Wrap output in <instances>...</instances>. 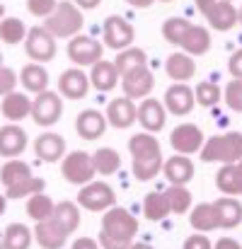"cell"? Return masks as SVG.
Returning <instances> with one entry per match:
<instances>
[{
    "label": "cell",
    "instance_id": "1",
    "mask_svg": "<svg viewBox=\"0 0 242 249\" xmlns=\"http://www.w3.org/2000/svg\"><path fill=\"white\" fill-rule=\"evenodd\" d=\"M136 235H138V220L126 208L114 206L102 218V230L97 242L102 249H129Z\"/></svg>",
    "mask_w": 242,
    "mask_h": 249
},
{
    "label": "cell",
    "instance_id": "2",
    "mask_svg": "<svg viewBox=\"0 0 242 249\" xmlns=\"http://www.w3.org/2000/svg\"><path fill=\"white\" fill-rule=\"evenodd\" d=\"M129 153L133 158V177L141 181H150L162 172V148L153 133H136L129 141Z\"/></svg>",
    "mask_w": 242,
    "mask_h": 249
},
{
    "label": "cell",
    "instance_id": "3",
    "mask_svg": "<svg viewBox=\"0 0 242 249\" xmlns=\"http://www.w3.org/2000/svg\"><path fill=\"white\" fill-rule=\"evenodd\" d=\"M82 27H85V15L71 0H58L54 15L44 19V29L54 39H73L80 34Z\"/></svg>",
    "mask_w": 242,
    "mask_h": 249
},
{
    "label": "cell",
    "instance_id": "4",
    "mask_svg": "<svg viewBox=\"0 0 242 249\" xmlns=\"http://www.w3.org/2000/svg\"><path fill=\"white\" fill-rule=\"evenodd\" d=\"M201 160L204 162H221V165H235L242 160V133L228 131L208 138L201 148Z\"/></svg>",
    "mask_w": 242,
    "mask_h": 249
},
{
    "label": "cell",
    "instance_id": "5",
    "mask_svg": "<svg viewBox=\"0 0 242 249\" xmlns=\"http://www.w3.org/2000/svg\"><path fill=\"white\" fill-rule=\"evenodd\" d=\"M61 174L68 184H78V186H85L94 179V165H92V155L85 153V150H73L63 158L61 162Z\"/></svg>",
    "mask_w": 242,
    "mask_h": 249
},
{
    "label": "cell",
    "instance_id": "6",
    "mask_svg": "<svg viewBox=\"0 0 242 249\" xmlns=\"http://www.w3.org/2000/svg\"><path fill=\"white\" fill-rule=\"evenodd\" d=\"M78 203H80L85 211H92V213H107L109 208H114L116 203V194L109 184L104 181H90L85 184L78 194Z\"/></svg>",
    "mask_w": 242,
    "mask_h": 249
},
{
    "label": "cell",
    "instance_id": "7",
    "mask_svg": "<svg viewBox=\"0 0 242 249\" xmlns=\"http://www.w3.org/2000/svg\"><path fill=\"white\" fill-rule=\"evenodd\" d=\"M63 116V102L58 92H41L32 99V119L37 126H54Z\"/></svg>",
    "mask_w": 242,
    "mask_h": 249
},
{
    "label": "cell",
    "instance_id": "8",
    "mask_svg": "<svg viewBox=\"0 0 242 249\" xmlns=\"http://www.w3.org/2000/svg\"><path fill=\"white\" fill-rule=\"evenodd\" d=\"M102 34H104V46L116 49V51L129 49V46L133 44V39H136L133 24H129V19H124L121 15H109V17L104 19Z\"/></svg>",
    "mask_w": 242,
    "mask_h": 249
},
{
    "label": "cell",
    "instance_id": "9",
    "mask_svg": "<svg viewBox=\"0 0 242 249\" xmlns=\"http://www.w3.org/2000/svg\"><path fill=\"white\" fill-rule=\"evenodd\" d=\"M102 53H104V44H99L97 39L92 36H85V34H78L68 41V58L78 66V68H85V66H94L102 61Z\"/></svg>",
    "mask_w": 242,
    "mask_h": 249
},
{
    "label": "cell",
    "instance_id": "10",
    "mask_svg": "<svg viewBox=\"0 0 242 249\" xmlns=\"http://www.w3.org/2000/svg\"><path fill=\"white\" fill-rule=\"evenodd\" d=\"M206 138H204V131L196 126V124H179L172 133H169V145L177 150V155H194V153H201Z\"/></svg>",
    "mask_w": 242,
    "mask_h": 249
},
{
    "label": "cell",
    "instance_id": "11",
    "mask_svg": "<svg viewBox=\"0 0 242 249\" xmlns=\"http://www.w3.org/2000/svg\"><path fill=\"white\" fill-rule=\"evenodd\" d=\"M24 51L32 61L46 63L56 56V39L44 27H32L27 32V39H24Z\"/></svg>",
    "mask_w": 242,
    "mask_h": 249
},
{
    "label": "cell",
    "instance_id": "12",
    "mask_svg": "<svg viewBox=\"0 0 242 249\" xmlns=\"http://www.w3.org/2000/svg\"><path fill=\"white\" fill-rule=\"evenodd\" d=\"M162 107H167L169 114L174 116H186L191 114V109L196 107V97H194V89L186 83H174L165 89V99H162Z\"/></svg>",
    "mask_w": 242,
    "mask_h": 249
},
{
    "label": "cell",
    "instance_id": "13",
    "mask_svg": "<svg viewBox=\"0 0 242 249\" xmlns=\"http://www.w3.org/2000/svg\"><path fill=\"white\" fill-rule=\"evenodd\" d=\"M104 116H107V124L109 126H114V128H129L138 119V107L129 97H116V99L109 102Z\"/></svg>",
    "mask_w": 242,
    "mask_h": 249
},
{
    "label": "cell",
    "instance_id": "14",
    "mask_svg": "<svg viewBox=\"0 0 242 249\" xmlns=\"http://www.w3.org/2000/svg\"><path fill=\"white\" fill-rule=\"evenodd\" d=\"M27 131L17 124H7L0 128V158L15 160L27 150Z\"/></svg>",
    "mask_w": 242,
    "mask_h": 249
},
{
    "label": "cell",
    "instance_id": "15",
    "mask_svg": "<svg viewBox=\"0 0 242 249\" xmlns=\"http://www.w3.org/2000/svg\"><path fill=\"white\" fill-rule=\"evenodd\" d=\"M58 92L66 99H85L90 92V78L82 68H68L58 78Z\"/></svg>",
    "mask_w": 242,
    "mask_h": 249
},
{
    "label": "cell",
    "instance_id": "16",
    "mask_svg": "<svg viewBox=\"0 0 242 249\" xmlns=\"http://www.w3.org/2000/svg\"><path fill=\"white\" fill-rule=\"evenodd\" d=\"M121 87H124V94L129 99H146L153 92V87H155V78H153V73L146 66V68H138V71L124 75L121 78Z\"/></svg>",
    "mask_w": 242,
    "mask_h": 249
},
{
    "label": "cell",
    "instance_id": "17",
    "mask_svg": "<svg viewBox=\"0 0 242 249\" xmlns=\"http://www.w3.org/2000/svg\"><path fill=\"white\" fill-rule=\"evenodd\" d=\"M75 131L82 141H97L107 131V116L97 109H85L75 119Z\"/></svg>",
    "mask_w": 242,
    "mask_h": 249
},
{
    "label": "cell",
    "instance_id": "18",
    "mask_svg": "<svg viewBox=\"0 0 242 249\" xmlns=\"http://www.w3.org/2000/svg\"><path fill=\"white\" fill-rule=\"evenodd\" d=\"M165 119H167V111L162 107L160 99H153V97H146V102L138 107V124L143 126L146 133H158L165 128Z\"/></svg>",
    "mask_w": 242,
    "mask_h": 249
},
{
    "label": "cell",
    "instance_id": "19",
    "mask_svg": "<svg viewBox=\"0 0 242 249\" xmlns=\"http://www.w3.org/2000/svg\"><path fill=\"white\" fill-rule=\"evenodd\" d=\"M34 240L39 242L41 249H63L66 242H68V232L54 220H44V223H37L34 228Z\"/></svg>",
    "mask_w": 242,
    "mask_h": 249
},
{
    "label": "cell",
    "instance_id": "20",
    "mask_svg": "<svg viewBox=\"0 0 242 249\" xmlns=\"http://www.w3.org/2000/svg\"><path fill=\"white\" fill-rule=\"evenodd\" d=\"M204 17L208 19V24H211L216 32H230V29L238 24V7H235L233 2L216 0V2L206 10Z\"/></svg>",
    "mask_w": 242,
    "mask_h": 249
},
{
    "label": "cell",
    "instance_id": "21",
    "mask_svg": "<svg viewBox=\"0 0 242 249\" xmlns=\"http://www.w3.org/2000/svg\"><path fill=\"white\" fill-rule=\"evenodd\" d=\"M162 174L169 179L172 186H186L194 179V162L186 155H172L165 160Z\"/></svg>",
    "mask_w": 242,
    "mask_h": 249
},
{
    "label": "cell",
    "instance_id": "22",
    "mask_svg": "<svg viewBox=\"0 0 242 249\" xmlns=\"http://www.w3.org/2000/svg\"><path fill=\"white\" fill-rule=\"evenodd\" d=\"M34 153L41 162H56L66 158V141L58 133H41L34 141Z\"/></svg>",
    "mask_w": 242,
    "mask_h": 249
},
{
    "label": "cell",
    "instance_id": "23",
    "mask_svg": "<svg viewBox=\"0 0 242 249\" xmlns=\"http://www.w3.org/2000/svg\"><path fill=\"white\" fill-rule=\"evenodd\" d=\"M165 73H167V78L174 80V83H186V80H191V78L196 75V63H194V58L186 56L184 51H177V53L167 56V61H165Z\"/></svg>",
    "mask_w": 242,
    "mask_h": 249
},
{
    "label": "cell",
    "instance_id": "24",
    "mask_svg": "<svg viewBox=\"0 0 242 249\" xmlns=\"http://www.w3.org/2000/svg\"><path fill=\"white\" fill-rule=\"evenodd\" d=\"M0 111L7 121H22L32 116V99L24 92H10L0 102Z\"/></svg>",
    "mask_w": 242,
    "mask_h": 249
},
{
    "label": "cell",
    "instance_id": "25",
    "mask_svg": "<svg viewBox=\"0 0 242 249\" xmlns=\"http://www.w3.org/2000/svg\"><path fill=\"white\" fill-rule=\"evenodd\" d=\"M216 186L223 196H242V160L221 167L216 174Z\"/></svg>",
    "mask_w": 242,
    "mask_h": 249
},
{
    "label": "cell",
    "instance_id": "26",
    "mask_svg": "<svg viewBox=\"0 0 242 249\" xmlns=\"http://www.w3.org/2000/svg\"><path fill=\"white\" fill-rule=\"evenodd\" d=\"M119 71L114 66V61H99L92 66V73H90V85L99 92H112L116 85H119Z\"/></svg>",
    "mask_w": 242,
    "mask_h": 249
},
{
    "label": "cell",
    "instance_id": "27",
    "mask_svg": "<svg viewBox=\"0 0 242 249\" xmlns=\"http://www.w3.org/2000/svg\"><path fill=\"white\" fill-rule=\"evenodd\" d=\"M179 46H182L184 53L191 56V58H194V56H204V53H208V49H211V32H208L206 27L191 24Z\"/></svg>",
    "mask_w": 242,
    "mask_h": 249
},
{
    "label": "cell",
    "instance_id": "28",
    "mask_svg": "<svg viewBox=\"0 0 242 249\" xmlns=\"http://www.w3.org/2000/svg\"><path fill=\"white\" fill-rule=\"evenodd\" d=\"M189 223L196 232L206 235V232H213L221 228L218 223V215H216V206L213 203H199L191 208V215H189Z\"/></svg>",
    "mask_w": 242,
    "mask_h": 249
},
{
    "label": "cell",
    "instance_id": "29",
    "mask_svg": "<svg viewBox=\"0 0 242 249\" xmlns=\"http://www.w3.org/2000/svg\"><path fill=\"white\" fill-rule=\"evenodd\" d=\"M213 206H216V215H218V223H221V228H225V230H233V228H238L242 223V203L238 198H218V201H213Z\"/></svg>",
    "mask_w": 242,
    "mask_h": 249
},
{
    "label": "cell",
    "instance_id": "30",
    "mask_svg": "<svg viewBox=\"0 0 242 249\" xmlns=\"http://www.w3.org/2000/svg\"><path fill=\"white\" fill-rule=\"evenodd\" d=\"M19 83H22V87H24L27 92H32V94H41V92L49 89V73H46L44 66H39V63H29V66L22 68V73H19Z\"/></svg>",
    "mask_w": 242,
    "mask_h": 249
},
{
    "label": "cell",
    "instance_id": "31",
    "mask_svg": "<svg viewBox=\"0 0 242 249\" xmlns=\"http://www.w3.org/2000/svg\"><path fill=\"white\" fill-rule=\"evenodd\" d=\"M114 66H116L119 75L124 78V75H129V73H133V71H138V68H146V66H148V56H146L143 49H138V46H129V49L119 51Z\"/></svg>",
    "mask_w": 242,
    "mask_h": 249
},
{
    "label": "cell",
    "instance_id": "32",
    "mask_svg": "<svg viewBox=\"0 0 242 249\" xmlns=\"http://www.w3.org/2000/svg\"><path fill=\"white\" fill-rule=\"evenodd\" d=\"M51 218H54L68 235H73V232L78 230V225H80V208H78L75 203H71V201H61V203H56Z\"/></svg>",
    "mask_w": 242,
    "mask_h": 249
},
{
    "label": "cell",
    "instance_id": "33",
    "mask_svg": "<svg viewBox=\"0 0 242 249\" xmlns=\"http://www.w3.org/2000/svg\"><path fill=\"white\" fill-rule=\"evenodd\" d=\"M32 237H34V232L27 225L12 223V225L5 228V235H2L0 242H2V249H29Z\"/></svg>",
    "mask_w": 242,
    "mask_h": 249
},
{
    "label": "cell",
    "instance_id": "34",
    "mask_svg": "<svg viewBox=\"0 0 242 249\" xmlns=\"http://www.w3.org/2000/svg\"><path fill=\"white\" fill-rule=\"evenodd\" d=\"M92 165H94V172L102 174V177H112L119 172L121 167V155L114 150V148H99L94 155H92Z\"/></svg>",
    "mask_w": 242,
    "mask_h": 249
},
{
    "label": "cell",
    "instance_id": "35",
    "mask_svg": "<svg viewBox=\"0 0 242 249\" xmlns=\"http://www.w3.org/2000/svg\"><path fill=\"white\" fill-rule=\"evenodd\" d=\"M54 208L56 203L46 196V194H34L27 198V215L34 220V223H44L54 215Z\"/></svg>",
    "mask_w": 242,
    "mask_h": 249
},
{
    "label": "cell",
    "instance_id": "36",
    "mask_svg": "<svg viewBox=\"0 0 242 249\" xmlns=\"http://www.w3.org/2000/svg\"><path fill=\"white\" fill-rule=\"evenodd\" d=\"M29 177H32V169L22 160H7L5 165L0 167V181H2L5 189H10V186H15V184H19V181H24Z\"/></svg>",
    "mask_w": 242,
    "mask_h": 249
},
{
    "label": "cell",
    "instance_id": "37",
    "mask_svg": "<svg viewBox=\"0 0 242 249\" xmlns=\"http://www.w3.org/2000/svg\"><path fill=\"white\" fill-rule=\"evenodd\" d=\"M0 39L10 46L22 44L27 39V27L19 17H2L0 19Z\"/></svg>",
    "mask_w": 242,
    "mask_h": 249
},
{
    "label": "cell",
    "instance_id": "38",
    "mask_svg": "<svg viewBox=\"0 0 242 249\" xmlns=\"http://www.w3.org/2000/svg\"><path fill=\"white\" fill-rule=\"evenodd\" d=\"M143 213L148 220H162L167 213H169V203H167V196L160 191H150L146 198H143Z\"/></svg>",
    "mask_w": 242,
    "mask_h": 249
},
{
    "label": "cell",
    "instance_id": "39",
    "mask_svg": "<svg viewBox=\"0 0 242 249\" xmlns=\"http://www.w3.org/2000/svg\"><path fill=\"white\" fill-rule=\"evenodd\" d=\"M165 196H167V203H169V213L184 215L191 208V191L186 186H169L165 191Z\"/></svg>",
    "mask_w": 242,
    "mask_h": 249
},
{
    "label": "cell",
    "instance_id": "40",
    "mask_svg": "<svg viewBox=\"0 0 242 249\" xmlns=\"http://www.w3.org/2000/svg\"><path fill=\"white\" fill-rule=\"evenodd\" d=\"M189 27H191V22H186L184 17H169V19H165V22H162V36H165L169 44L179 46V44H182V39L186 36Z\"/></svg>",
    "mask_w": 242,
    "mask_h": 249
},
{
    "label": "cell",
    "instance_id": "41",
    "mask_svg": "<svg viewBox=\"0 0 242 249\" xmlns=\"http://www.w3.org/2000/svg\"><path fill=\"white\" fill-rule=\"evenodd\" d=\"M44 179H37V177H29L10 189H5V198H29L34 194H44Z\"/></svg>",
    "mask_w": 242,
    "mask_h": 249
},
{
    "label": "cell",
    "instance_id": "42",
    "mask_svg": "<svg viewBox=\"0 0 242 249\" xmlns=\"http://www.w3.org/2000/svg\"><path fill=\"white\" fill-rule=\"evenodd\" d=\"M194 97H196V104H201L204 109H211V107H216V104L221 102L223 89H221L216 83H211V80H204V83L196 85Z\"/></svg>",
    "mask_w": 242,
    "mask_h": 249
},
{
    "label": "cell",
    "instance_id": "43",
    "mask_svg": "<svg viewBox=\"0 0 242 249\" xmlns=\"http://www.w3.org/2000/svg\"><path fill=\"white\" fill-rule=\"evenodd\" d=\"M56 5H58V0H27V10H29V15L41 17V19L51 17L54 10H56Z\"/></svg>",
    "mask_w": 242,
    "mask_h": 249
},
{
    "label": "cell",
    "instance_id": "44",
    "mask_svg": "<svg viewBox=\"0 0 242 249\" xmlns=\"http://www.w3.org/2000/svg\"><path fill=\"white\" fill-rule=\"evenodd\" d=\"M225 104L233 111H242V80H230L225 87Z\"/></svg>",
    "mask_w": 242,
    "mask_h": 249
},
{
    "label": "cell",
    "instance_id": "45",
    "mask_svg": "<svg viewBox=\"0 0 242 249\" xmlns=\"http://www.w3.org/2000/svg\"><path fill=\"white\" fill-rule=\"evenodd\" d=\"M17 73L12 71V68H0V97H5V94H10V92H15V85H17Z\"/></svg>",
    "mask_w": 242,
    "mask_h": 249
},
{
    "label": "cell",
    "instance_id": "46",
    "mask_svg": "<svg viewBox=\"0 0 242 249\" xmlns=\"http://www.w3.org/2000/svg\"><path fill=\"white\" fill-rule=\"evenodd\" d=\"M182 249H213V245H211V240H208L206 235L196 232V235L186 237V242H184V247Z\"/></svg>",
    "mask_w": 242,
    "mask_h": 249
},
{
    "label": "cell",
    "instance_id": "47",
    "mask_svg": "<svg viewBox=\"0 0 242 249\" xmlns=\"http://www.w3.org/2000/svg\"><path fill=\"white\" fill-rule=\"evenodd\" d=\"M228 73L233 75V80H242V49H238L230 61H228Z\"/></svg>",
    "mask_w": 242,
    "mask_h": 249
},
{
    "label": "cell",
    "instance_id": "48",
    "mask_svg": "<svg viewBox=\"0 0 242 249\" xmlns=\"http://www.w3.org/2000/svg\"><path fill=\"white\" fill-rule=\"evenodd\" d=\"M71 249H102V247H99V242H97V240L80 237V240H75V242H73V247Z\"/></svg>",
    "mask_w": 242,
    "mask_h": 249
},
{
    "label": "cell",
    "instance_id": "49",
    "mask_svg": "<svg viewBox=\"0 0 242 249\" xmlns=\"http://www.w3.org/2000/svg\"><path fill=\"white\" fill-rule=\"evenodd\" d=\"M213 249H242V247H240V242H235L233 237H223Z\"/></svg>",
    "mask_w": 242,
    "mask_h": 249
},
{
    "label": "cell",
    "instance_id": "50",
    "mask_svg": "<svg viewBox=\"0 0 242 249\" xmlns=\"http://www.w3.org/2000/svg\"><path fill=\"white\" fill-rule=\"evenodd\" d=\"M80 10H97L102 5V0H73Z\"/></svg>",
    "mask_w": 242,
    "mask_h": 249
},
{
    "label": "cell",
    "instance_id": "51",
    "mask_svg": "<svg viewBox=\"0 0 242 249\" xmlns=\"http://www.w3.org/2000/svg\"><path fill=\"white\" fill-rule=\"evenodd\" d=\"M126 2H129V5H133V7H141V10H143V7H150L155 0H126Z\"/></svg>",
    "mask_w": 242,
    "mask_h": 249
},
{
    "label": "cell",
    "instance_id": "52",
    "mask_svg": "<svg viewBox=\"0 0 242 249\" xmlns=\"http://www.w3.org/2000/svg\"><path fill=\"white\" fill-rule=\"evenodd\" d=\"M5 208H7V198H5V196H0V215L5 213Z\"/></svg>",
    "mask_w": 242,
    "mask_h": 249
},
{
    "label": "cell",
    "instance_id": "53",
    "mask_svg": "<svg viewBox=\"0 0 242 249\" xmlns=\"http://www.w3.org/2000/svg\"><path fill=\"white\" fill-rule=\"evenodd\" d=\"M129 249H153L150 245H143V242H136V245H131Z\"/></svg>",
    "mask_w": 242,
    "mask_h": 249
},
{
    "label": "cell",
    "instance_id": "54",
    "mask_svg": "<svg viewBox=\"0 0 242 249\" xmlns=\"http://www.w3.org/2000/svg\"><path fill=\"white\" fill-rule=\"evenodd\" d=\"M238 24H242V7L238 10Z\"/></svg>",
    "mask_w": 242,
    "mask_h": 249
},
{
    "label": "cell",
    "instance_id": "55",
    "mask_svg": "<svg viewBox=\"0 0 242 249\" xmlns=\"http://www.w3.org/2000/svg\"><path fill=\"white\" fill-rule=\"evenodd\" d=\"M2 15H5V7H2V5H0V19H2Z\"/></svg>",
    "mask_w": 242,
    "mask_h": 249
},
{
    "label": "cell",
    "instance_id": "56",
    "mask_svg": "<svg viewBox=\"0 0 242 249\" xmlns=\"http://www.w3.org/2000/svg\"><path fill=\"white\" fill-rule=\"evenodd\" d=\"M0 68H2V53H0Z\"/></svg>",
    "mask_w": 242,
    "mask_h": 249
},
{
    "label": "cell",
    "instance_id": "57",
    "mask_svg": "<svg viewBox=\"0 0 242 249\" xmlns=\"http://www.w3.org/2000/svg\"><path fill=\"white\" fill-rule=\"evenodd\" d=\"M160 2H172V0H160Z\"/></svg>",
    "mask_w": 242,
    "mask_h": 249
},
{
    "label": "cell",
    "instance_id": "58",
    "mask_svg": "<svg viewBox=\"0 0 242 249\" xmlns=\"http://www.w3.org/2000/svg\"><path fill=\"white\" fill-rule=\"evenodd\" d=\"M225 2H233V0H225Z\"/></svg>",
    "mask_w": 242,
    "mask_h": 249
},
{
    "label": "cell",
    "instance_id": "59",
    "mask_svg": "<svg viewBox=\"0 0 242 249\" xmlns=\"http://www.w3.org/2000/svg\"><path fill=\"white\" fill-rule=\"evenodd\" d=\"M0 249H2V242H0Z\"/></svg>",
    "mask_w": 242,
    "mask_h": 249
}]
</instances>
